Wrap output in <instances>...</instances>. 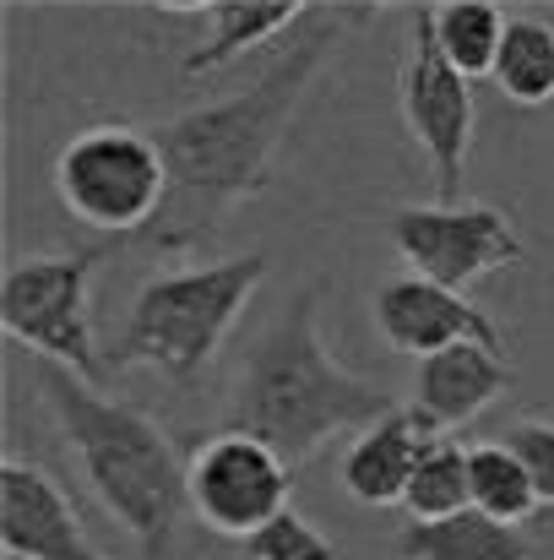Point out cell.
Segmentation results:
<instances>
[{"label":"cell","instance_id":"30bf717a","mask_svg":"<svg viewBox=\"0 0 554 560\" xmlns=\"http://www.w3.org/2000/svg\"><path fill=\"white\" fill-rule=\"evenodd\" d=\"M0 550L11 560H104L60 479L22 452L0 463Z\"/></svg>","mask_w":554,"mask_h":560},{"label":"cell","instance_id":"5bb4252c","mask_svg":"<svg viewBox=\"0 0 554 560\" xmlns=\"http://www.w3.org/2000/svg\"><path fill=\"white\" fill-rule=\"evenodd\" d=\"M440 435L402 402V408H391L386 419H375L365 424L354 441H349V452H343V485H349V495L359 501V506H402L408 501V485H413V474H419V463H424V452L435 446Z\"/></svg>","mask_w":554,"mask_h":560},{"label":"cell","instance_id":"ac0fdd59","mask_svg":"<svg viewBox=\"0 0 554 560\" xmlns=\"http://www.w3.org/2000/svg\"><path fill=\"white\" fill-rule=\"evenodd\" d=\"M468 457H473V446L457 435H440L424 452V463L408 485V501H402L408 523H446L457 512H473V463Z\"/></svg>","mask_w":554,"mask_h":560},{"label":"cell","instance_id":"8992f818","mask_svg":"<svg viewBox=\"0 0 554 560\" xmlns=\"http://www.w3.org/2000/svg\"><path fill=\"white\" fill-rule=\"evenodd\" d=\"M115 250V240L60 256H22L0 283V327L33 349L44 365L104 381V354L93 343V272Z\"/></svg>","mask_w":554,"mask_h":560},{"label":"cell","instance_id":"44dd1931","mask_svg":"<svg viewBox=\"0 0 554 560\" xmlns=\"http://www.w3.org/2000/svg\"><path fill=\"white\" fill-rule=\"evenodd\" d=\"M533 474V490H539V506L554 512V419H517L506 435H500Z\"/></svg>","mask_w":554,"mask_h":560},{"label":"cell","instance_id":"d6986e66","mask_svg":"<svg viewBox=\"0 0 554 560\" xmlns=\"http://www.w3.org/2000/svg\"><path fill=\"white\" fill-rule=\"evenodd\" d=\"M468 463H473V512H484L495 523H511V528H522L533 512H544L528 463L506 441H479Z\"/></svg>","mask_w":554,"mask_h":560},{"label":"cell","instance_id":"4fadbf2b","mask_svg":"<svg viewBox=\"0 0 554 560\" xmlns=\"http://www.w3.org/2000/svg\"><path fill=\"white\" fill-rule=\"evenodd\" d=\"M506 386H511V365H506L500 349H490V343H462V349H446V354L413 365V402H408V408H413L435 435H451V430H462L468 419H479Z\"/></svg>","mask_w":554,"mask_h":560},{"label":"cell","instance_id":"8fae6325","mask_svg":"<svg viewBox=\"0 0 554 560\" xmlns=\"http://www.w3.org/2000/svg\"><path fill=\"white\" fill-rule=\"evenodd\" d=\"M369 311H375L380 338H386L397 354H408V360H435V354L462 349V343H490V349H500L495 322H490L468 294L440 289V283L413 278V272L380 283Z\"/></svg>","mask_w":554,"mask_h":560},{"label":"cell","instance_id":"9a60e30c","mask_svg":"<svg viewBox=\"0 0 554 560\" xmlns=\"http://www.w3.org/2000/svg\"><path fill=\"white\" fill-rule=\"evenodd\" d=\"M397 560H533V545L511 523L457 512L446 523H408L397 534Z\"/></svg>","mask_w":554,"mask_h":560},{"label":"cell","instance_id":"7a4b0ae2","mask_svg":"<svg viewBox=\"0 0 554 560\" xmlns=\"http://www.w3.org/2000/svg\"><path fill=\"white\" fill-rule=\"evenodd\" d=\"M316 305H321L316 289H294L278 322L250 343L228 386L223 430H245L267 441L272 452H283L288 468L316 463L321 446H332L338 435H359L365 424L402 408L380 381L332 360Z\"/></svg>","mask_w":554,"mask_h":560},{"label":"cell","instance_id":"ba28073f","mask_svg":"<svg viewBox=\"0 0 554 560\" xmlns=\"http://www.w3.org/2000/svg\"><path fill=\"white\" fill-rule=\"evenodd\" d=\"M288 490H294V468L283 463V452H272L245 430L201 435L196 452L185 457L190 512L201 517L207 534L234 545H250L261 528H272L288 512Z\"/></svg>","mask_w":554,"mask_h":560},{"label":"cell","instance_id":"9c48e42d","mask_svg":"<svg viewBox=\"0 0 554 560\" xmlns=\"http://www.w3.org/2000/svg\"><path fill=\"white\" fill-rule=\"evenodd\" d=\"M397 104H402L413 142L424 148L435 170V190H440L435 201H457L468 153H473V82L446 60L429 5L413 11V38L397 66Z\"/></svg>","mask_w":554,"mask_h":560},{"label":"cell","instance_id":"5b68a950","mask_svg":"<svg viewBox=\"0 0 554 560\" xmlns=\"http://www.w3.org/2000/svg\"><path fill=\"white\" fill-rule=\"evenodd\" d=\"M55 190L76 223L131 240L169 207V159L153 131L87 126L55 153Z\"/></svg>","mask_w":554,"mask_h":560},{"label":"cell","instance_id":"e0dca14e","mask_svg":"<svg viewBox=\"0 0 554 560\" xmlns=\"http://www.w3.org/2000/svg\"><path fill=\"white\" fill-rule=\"evenodd\" d=\"M495 88L517 109L554 104V22H544V16H511L500 60H495Z\"/></svg>","mask_w":554,"mask_h":560},{"label":"cell","instance_id":"2e32d148","mask_svg":"<svg viewBox=\"0 0 554 560\" xmlns=\"http://www.w3.org/2000/svg\"><path fill=\"white\" fill-rule=\"evenodd\" d=\"M435 11V38L446 49V60L479 82V77H495V60H500V44H506V5L495 0H446V5H429Z\"/></svg>","mask_w":554,"mask_h":560},{"label":"cell","instance_id":"7c38bea8","mask_svg":"<svg viewBox=\"0 0 554 560\" xmlns=\"http://www.w3.org/2000/svg\"><path fill=\"white\" fill-rule=\"evenodd\" d=\"M190 44L180 55L185 77H212L217 66L239 60L245 49H261V44H278L288 27L305 22V5L299 0H212V5H175Z\"/></svg>","mask_w":554,"mask_h":560},{"label":"cell","instance_id":"52a82bcc","mask_svg":"<svg viewBox=\"0 0 554 560\" xmlns=\"http://www.w3.org/2000/svg\"><path fill=\"white\" fill-rule=\"evenodd\" d=\"M386 234L413 278H429L457 294L528 256L511 218L490 201H408L386 218Z\"/></svg>","mask_w":554,"mask_h":560},{"label":"cell","instance_id":"6da1fadb","mask_svg":"<svg viewBox=\"0 0 554 560\" xmlns=\"http://www.w3.org/2000/svg\"><path fill=\"white\" fill-rule=\"evenodd\" d=\"M365 22V5H321L299 22V38L239 93L201 104L190 115H175L153 126L164 159H169V207L148 229L164 250H196L234 207L261 196L272 159L283 153V137L294 131L316 71L338 49L343 27Z\"/></svg>","mask_w":554,"mask_h":560},{"label":"cell","instance_id":"277c9868","mask_svg":"<svg viewBox=\"0 0 554 560\" xmlns=\"http://www.w3.org/2000/svg\"><path fill=\"white\" fill-rule=\"evenodd\" d=\"M267 278V256H223L207 267H164L148 272L131 294L126 327L115 338L120 365H148L164 381H196L239 327L250 294Z\"/></svg>","mask_w":554,"mask_h":560},{"label":"cell","instance_id":"ffe728a7","mask_svg":"<svg viewBox=\"0 0 554 560\" xmlns=\"http://www.w3.org/2000/svg\"><path fill=\"white\" fill-rule=\"evenodd\" d=\"M239 560H343V556L310 517L283 512L272 528H261L250 545H239Z\"/></svg>","mask_w":554,"mask_h":560},{"label":"cell","instance_id":"3957f363","mask_svg":"<svg viewBox=\"0 0 554 560\" xmlns=\"http://www.w3.org/2000/svg\"><path fill=\"white\" fill-rule=\"evenodd\" d=\"M33 386H38L60 441L71 446L87 490L98 495V506L142 545V556L158 560L180 512L190 506L185 463L175 441L164 435V424L148 408L104 397L93 381L60 371V365H44V360L33 371Z\"/></svg>","mask_w":554,"mask_h":560}]
</instances>
